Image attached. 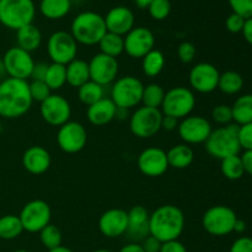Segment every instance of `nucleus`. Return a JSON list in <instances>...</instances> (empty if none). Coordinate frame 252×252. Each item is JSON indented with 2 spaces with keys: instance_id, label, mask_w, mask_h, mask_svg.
<instances>
[{
  "instance_id": "nucleus-55",
  "label": "nucleus",
  "mask_w": 252,
  "mask_h": 252,
  "mask_svg": "<svg viewBox=\"0 0 252 252\" xmlns=\"http://www.w3.org/2000/svg\"><path fill=\"white\" fill-rule=\"evenodd\" d=\"M128 111L129 110L117 107V112H116V120H120V121L127 120V118L130 116V115H128Z\"/></svg>"
},
{
  "instance_id": "nucleus-58",
  "label": "nucleus",
  "mask_w": 252,
  "mask_h": 252,
  "mask_svg": "<svg viewBox=\"0 0 252 252\" xmlns=\"http://www.w3.org/2000/svg\"><path fill=\"white\" fill-rule=\"evenodd\" d=\"M48 252H74L73 250H70L69 248H65V246L61 245L56 249H52V250H48Z\"/></svg>"
},
{
  "instance_id": "nucleus-54",
  "label": "nucleus",
  "mask_w": 252,
  "mask_h": 252,
  "mask_svg": "<svg viewBox=\"0 0 252 252\" xmlns=\"http://www.w3.org/2000/svg\"><path fill=\"white\" fill-rule=\"evenodd\" d=\"M245 230H246V223L243 220V219L238 218L235 225H234V231L239 234H243Z\"/></svg>"
},
{
  "instance_id": "nucleus-32",
  "label": "nucleus",
  "mask_w": 252,
  "mask_h": 252,
  "mask_svg": "<svg viewBox=\"0 0 252 252\" xmlns=\"http://www.w3.org/2000/svg\"><path fill=\"white\" fill-rule=\"evenodd\" d=\"M244 88V79L238 71L228 70L224 71L219 76L218 89L226 95H236Z\"/></svg>"
},
{
  "instance_id": "nucleus-33",
  "label": "nucleus",
  "mask_w": 252,
  "mask_h": 252,
  "mask_svg": "<svg viewBox=\"0 0 252 252\" xmlns=\"http://www.w3.org/2000/svg\"><path fill=\"white\" fill-rule=\"evenodd\" d=\"M24 231L19 216L6 214L0 218V239L2 240H14L19 238Z\"/></svg>"
},
{
  "instance_id": "nucleus-15",
  "label": "nucleus",
  "mask_w": 252,
  "mask_h": 252,
  "mask_svg": "<svg viewBox=\"0 0 252 252\" xmlns=\"http://www.w3.org/2000/svg\"><path fill=\"white\" fill-rule=\"evenodd\" d=\"M57 143L66 154L80 153L88 143V132L81 123L69 121L61 126L57 133Z\"/></svg>"
},
{
  "instance_id": "nucleus-7",
  "label": "nucleus",
  "mask_w": 252,
  "mask_h": 252,
  "mask_svg": "<svg viewBox=\"0 0 252 252\" xmlns=\"http://www.w3.org/2000/svg\"><path fill=\"white\" fill-rule=\"evenodd\" d=\"M196 107V96L189 88L176 86L165 93L161 105L162 115L171 116L177 120H184L189 116Z\"/></svg>"
},
{
  "instance_id": "nucleus-4",
  "label": "nucleus",
  "mask_w": 252,
  "mask_h": 252,
  "mask_svg": "<svg viewBox=\"0 0 252 252\" xmlns=\"http://www.w3.org/2000/svg\"><path fill=\"white\" fill-rule=\"evenodd\" d=\"M239 127L236 123H230L212 130L206 140V150L212 158L223 160L228 157L239 155L241 147L239 143Z\"/></svg>"
},
{
  "instance_id": "nucleus-47",
  "label": "nucleus",
  "mask_w": 252,
  "mask_h": 252,
  "mask_svg": "<svg viewBox=\"0 0 252 252\" xmlns=\"http://www.w3.org/2000/svg\"><path fill=\"white\" fill-rule=\"evenodd\" d=\"M140 245H142L144 252H160L162 243L158 240V239H155L154 236L149 235L140 243Z\"/></svg>"
},
{
  "instance_id": "nucleus-39",
  "label": "nucleus",
  "mask_w": 252,
  "mask_h": 252,
  "mask_svg": "<svg viewBox=\"0 0 252 252\" xmlns=\"http://www.w3.org/2000/svg\"><path fill=\"white\" fill-rule=\"evenodd\" d=\"M148 10L153 19L161 21L166 19L171 12V2L170 0H153Z\"/></svg>"
},
{
  "instance_id": "nucleus-60",
  "label": "nucleus",
  "mask_w": 252,
  "mask_h": 252,
  "mask_svg": "<svg viewBox=\"0 0 252 252\" xmlns=\"http://www.w3.org/2000/svg\"><path fill=\"white\" fill-rule=\"evenodd\" d=\"M14 252H30V251H27V250H22V249H21V250H16V251H14Z\"/></svg>"
},
{
  "instance_id": "nucleus-2",
  "label": "nucleus",
  "mask_w": 252,
  "mask_h": 252,
  "mask_svg": "<svg viewBox=\"0 0 252 252\" xmlns=\"http://www.w3.org/2000/svg\"><path fill=\"white\" fill-rule=\"evenodd\" d=\"M185 214L174 204L160 206L150 214L149 233L161 243L179 240L185 229Z\"/></svg>"
},
{
  "instance_id": "nucleus-53",
  "label": "nucleus",
  "mask_w": 252,
  "mask_h": 252,
  "mask_svg": "<svg viewBox=\"0 0 252 252\" xmlns=\"http://www.w3.org/2000/svg\"><path fill=\"white\" fill-rule=\"evenodd\" d=\"M118 252H144L142 245L138 243H129L127 245L123 246Z\"/></svg>"
},
{
  "instance_id": "nucleus-20",
  "label": "nucleus",
  "mask_w": 252,
  "mask_h": 252,
  "mask_svg": "<svg viewBox=\"0 0 252 252\" xmlns=\"http://www.w3.org/2000/svg\"><path fill=\"white\" fill-rule=\"evenodd\" d=\"M128 226V212L121 208L107 209L98 219V230L108 239L125 235Z\"/></svg>"
},
{
  "instance_id": "nucleus-11",
  "label": "nucleus",
  "mask_w": 252,
  "mask_h": 252,
  "mask_svg": "<svg viewBox=\"0 0 252 252\" xmlns=\"http://www.w3.org/2000/svg\"><path fill=\"white\" fill-rule=\"evenodd\" d=\"M47 53L52 63L66 65L76 58L78 42L74 39L70 32L56 31L47 41Z\"/></svg>"
},
{
  "instance_id": "nucleus-45",
  "label": "nucleus",
  "mask_w": 252,
  "mask_h": 252,
  "mask_svg": "<svg viewBox=\"0 0 252 252\" xmlns=\"http://www.w3.org/2000/svg\"><path fill=\"white\" fill-rule=\"evenodd\" d=\"M244 24H245V19L241 17L240 15L238 14H231L226 17L225 20V26L226 30L231 33H239V32L243 31Z\"/></svg>"
},
{
  "instance_id": "nucleus-10",
  "label": "nucleus",
  "mask_w": 252,
  "mask_h": 252,
  "mask_svg": "<svg viewBox=\"0 0 252 252\" xmlns=\"http://www.w3.org/2000/svg\"><path fill=\"white\" fill-rule=\"evenodd\" d=\"M24 231L39 233L44 226L51 224L52 209L43 199H32L22 207L19 214Z\"/></svg>"
},
{
  "instance_id": "nucleus-56",
  "label": "nucleus",
  "mask_w": 252,
  "mask_h": 252,
  "mask_svg": "<svg viewBox=\"0 0 252 252\" xmlns=\"http://www.w3.org/2000/svg\"><path fill=\"white\" fill-rule=\"evenodd\" d=\"M153 0H134L135 5H137L139 9H148L149 5L152 4Z\"/></svg>"
},
{
  "instance_id": "nucleus-43",
  "label": "nucleus",
  "mask_w": 252,
  "mask_h": 252,
  "mask_svg": "<svg viewBox=\"0 0 252 252\" xmlns=\"http://www.w3.org/2000/svg\"><path fill=\"white\" fill-rule=\"evenodd\" d=\"M234 14L240 15L245 20L252 17V0H228Z\"/></svg>"
},
{
  "instance_id": "nucleus-26",
  "label": "nucleus",
  "mask_w": 252,
  "mask_h": 252,
  "mask_svg": "<svg viewBox=\"0 0 252 252\" xmlns=\"http://www.w3.org/2000/svg\"><path fill=\"white\" fill-rule=\"evenodd\" d=\"M166 155L169 166L177 170L187 169L189 166H191L194 160L193 149L185 143L170 148L166 152Z\"/></svg>"
},
{
  "instance_id": "nucleus-19",
  "label": "nucleus",
  "mask_w": 252,
  "mask_h": 252,
  "mask_svg": "<svg viewBox=\"0 0 252 252\" xmlns=\"http://www.w3.org/2000/svg\"><path fill=\"white\" fill-rule=\"evenodd\" d=\"M139 171L148 177L162 176L169 170L166 152L161 148H145L137 159Z\"/></svg>"
},
{
  "instance_id": "nucleus-14",
  "label": "nucleus",
  "mask_w": 252,
  "mask_h": 252,
  "mask_svg": "<svg viewBox=\"0 0 252 252\" xmlns=\"http://www.w3.org/2000/svg\"><path fill=\"white\" fill-rule=\"evenodd\" d=\"M41 117L52 127H61L70 121L71 106L64 96L52 94L39 106Z\"/></svg>"
},
{
  "instance_id": "nucleus-23",
  "label": "nucleus",
  "mask_w": 252,
  "mask_h": 252,
  "mask_svg": "<svg viewBox=\"0 0 252 252\" xmlns=\"http://www.w3.org/2000/svg\"><path fill=\"white\" fill-rule=\"evenodd\" d=\"M52 157L46 148L32 145L22 155V166L31 175H42L51 167Z\"/></svg>"
},
{
  "instance_id": "nucleus-37",
  "label": "nucleus",
  "mask_w": 252,
  "mask_h": 252,
  "mask_svg": "<svg viewBox=\"0 0 252 252\" xmlns=\"http://www.w3.org/2000/svg\"><path fill=\"white\" fill-rule=\"evenodd\" d=\"M44 83L48 85L52 91L61 90L66 84V68L63 64L51 63L48 64Z\"/></svg>"
},
{
  "instance_id": "nucleus-28",
  "label": "nucleus",
  "mask_w": 252,
  "mask_h": 252,
  "mask_svg": "<svg viewBox=\"0 0 252 252\" xmlns=\"http://www.w3.org/2000/svg\"><path fill=\"white\" fill-rule=\"evenodd\" d=\"M71 9L70 0H41L39 11L49 20H59L69 14Z\"/></svg>"
},
{
  "instance_id": "nucleus-17",
  "label": "nucleus",
  "mask_w": 252,
  "mask_h": 252,
  "mask_svg": "<svg viewBox=\"0 0 252 252\" xmlns=\"http://www.w3.org/2000/svg\"><path fill=\"white\" fill-rule=\"evenodd\" d=\"M90 80L101 86H108L117 80L120 64L117 58H112L103 53H97L89 62Z\"/></svg>"
},
{
  "instance_id": "nucleus-3",
  "label": "nucleus",
  "mask_w": 252,
  "mask_h": 252,
  "mask_svg": "<svg viewBox=\"0 0 252 252\" xmlns=\"http://www.w3.org/2000/svg\"><path fill=\"white\" fill-rule=\"evenodd\" d=\"M107 32L105 17L95 11H83L74 17L70 33L78 43L84 46L98 44Z\"/></svg>"
},
{
  "instance_id": "nucleus-42",
  "label": "nucleus",
  "mask_w": 252,
  "mask_h": 252,
  "mask_svg": "<svg viewBox=\"0 0 252 252\" xmlns=\"http://www.w3.org/2000/svg\"><path fill=\"white\" fill-rule=\"evenodd\" d=\"M196 53V46L189 41L182 42V43H180V46L177 47V57H179L180 62L184 64L192 63V62L194 61Z\"/></svg>"
},
{
  "instance_id": "nucleus-13",
  "label": "nucleus",
  "mask_w": 252,
  "mask_h": 252,
  "mask_svg": "<svg viewBox=\"0 0 252 252\" xmlns=\"http://www.w3.org/2000/svg\"><path fill=\"white\" fill-rule=\"evenodd\" d=\"M212 128L211 122L207 118L197 115H189L180 121L177 132L182 142L187 145L202 144L206 143L211 135Z\"/></svg>"
},
{
  "instance_id": "nucleus-46",
  "label": "nucleus",
  "mask_w": 252,
  "mask_h": 252,
  "mask_svg": "<svg viewBox=\"0 0 252 252\" xmlns=\"http://www.w3.org/2000/svg\"><path fill=\"white\" fill-rule=\"evenodd\" d=\"M229 252H252V238L240 236L231 244Z\"/></svg>"
},
{
  "instance_id": "nucleus-38",
  "label": "nucleus",
  "mask_w": 252,
  "mask_h": 252,
  "mask_svg": "<svg viewBox=\"0 0 252 252\" xmlns=\"http://www.w3.org/2000/svg\"><path fill=\"white\" fill-rule=\"evenodd\" d=\"M39 240L44 248L52 250V249H56L62 245L63 235L58 226L54 224H48L39 231Z\"/></svg>"
},
{
  "instance_id": "nucleus-27",
  "label": "nucleus",
  "mask_w": 252,
  "mask_h": 252,
  "mask_svg": "<svg viewBox=\"0 0 252 252\" xmlns=\"http://www.w3.org/2000/svg\"><path fill=\"white\" fill-rule=\"evenodd\" d=\"M66 68V84L71 88L79 89L81 85L90 80L89 63L83 59L75 58L73 62L65 65Z\"/></svg>"
},
{
  "instance_id": "nucleus-41",
  "label": "nucleus",
  "mask_w": 252,
  "mask_h": 252,
  "mask_svg": "<svg viewBox=\"0 0 252 252\" xmlns=\"http://www.w3.org/2000/svg\"><path fill=\"white\" fill-rule=\"evenodd\" d=\"M212 120L220 126H228L233 122L231 106L218 105L212 110Z\"/></svg>"
},
{
  "instance_id": "nucleus-30",
  "label": "nucleus",
  "mask_w": 252,
  "mask_h": 252,
  "mask_svg": "<svg viewBox=\"0 0 252 252\" xmlns=\"http://www.w3.org/2000/svg\"><path fill=\"white\" fill-rule=\"evenodd\" d=\"M165 68V56L159 49L150 51L144 58H142V69L143 73L148 78H155L159 75Z\"/></svg>"
},
{
  "instance_id": "nucleus-22",
  "label": "nucleus",
  "mask_w": 252,
  "mask_h": 252,
  "mask_svg": "<svg viewBox=\"0 0 252 252\" xmlns=\"http://www.w3.org/2000/svg\"><path fill=\"white\" fill-rule=\"evenodd\" d=\"M135 17L132 10L127 6H115L106 14L105 24L107 32L125 37L134 29Z\"/></svg>"
},
{
  "instance_id": "nucleus-25",
  "label": "nucleus",
  "mask_w": 252,
  "mask_h": 252,
  "mask_svg": "<svg viewBox=\"0 0 252 252\" xmlns=\"http://www.w3.org/2000/svg\"><path fill=\"white\" fill-rule=\"evenodd\" d=\"M16 42L17 47L32 54V52L37 51L41 47L42 33L38 27L33 24L26 25L16 31Z\"/></svg>"
},
{
  "instance_id": "nucleus-48",
  "label": "nucleus",
  "mask_w": 252,
  "mask_h": 252,
  "mask_svg": "<svg viewBox=\"0 0 252 252\" xmlns=\"http://www.w3.org/2000/svg\"><path fill=\"white\" fill-rule=\"evenodd\" d=\"M47 69H48V64L43 63V62H38V63H34L33 69H32L31 78L32 80L37 81H44V78H46Z\"/></svg>"
},
{
  "instance_id": "nucleus-50",
  "label": "nucleus",
  "mask_w": 252,
  "mask_h": 252,
  "mask_svg": "<svg viewBox=\"0 0 252 252\" xmlns=\"http://www.w3.org/2000/svg\"><path fill=\"white\" fill-rule=\"evenodd\" d=\"M180 121L177 118L171 117V116L162 115L161 120V129L167 130V132H172V130H176L179 127Z\"/></svg>"
},
{
  "instance_id": "nucleus-9",
  "label": "nucleus",
  "mask_w": 252,
  "mask_h": 252,
  "mask_svg": "<svg viewBox=\"0 0 252 252\" xmlns=\"http://www.w3.org/2000/svg\"><path fill=\"white\" fill-rule=\"evenodd\" d=\"M161 110L142 106L129 116V129L137 138L148 139L161 129Z\"/></svg>"
},
{
  "instance_id": "nucleus-34",
  "label": "nucleus",
  "mask_w": 252,
  "mask_h": 252,
  "mask_svg": "<svg viewBox=\"0 0 252 252\" xmlns=\"http://www.w3.org/2000/svg\"><path fill=\"white\" fill-rule=\"evenodd\" d=\"M78 97L81 103L89 107L105 97V90H103V86L89 80L78 89Z\"/></svg>"
},
{
  "instance_id": "nucleus-18",
  "label": "nucleus",
  "mask_w": 252,
  "mask_h": 252,
  "mask_svg": "<svg viewBox=\"0 0 252 252\" xmlns=\"http://www.w3.org/2000/svg\"><path fill=\"white\" fill-rule=\"evenodd\" d=\"M123 38L125 52L132 58H144L155 48V36L147 27H134Z\"/></svg>"
},
{
  "instance_id": "nucleus-5",
  "label": "nucleus",
  "mask_w": 252,
  "mask_h": 252,
  "mask_svg": "<svg viewBox=\"0 0 252 252\" xmlns=\"http://www.w3.org/2000/svg\"><path fill=\"white\" fill-rule=\"evenodd\" d=\"M36 6L33 0H0V24L17 31L33 24Z\"/></svg>"
},
{
  "instance_id": "nucleus-24",
  "label": "nucleus",
  "mask_w": 252,
  "mask_h": 252,
  "mask_svg": "<svg viewBox=\"0 0 252 252\" xmlns=\"http://www.w3.org/2000/svg\"><path fill=\"white\" fill-rule=\"evenodd\" d=\"M117 107L110 97H103L94 105L89 106L86 110V117L91 125L96 127L106 126L116 120Z\"/></svg>"
},
{
  "instance_id": "nucleus-8",
  "label": "nucleus",
  "mask_w": 252,
  "mask_h": 252,
  "mask_svg": "<svg viewBox=\"0 0 252 252\" xmlns=\"http://www.w3.org/2000/svg\"><path fill=\"white\" fill-rule=\"evenodd\" d=\"M238 220L235 212L228 206H213L204 212L202 225L208 234L213 236H226L234 231Z\"/></svg>"
},
{
  "instance_id": "nucleus-35",
  "label": "nucleus",
  "mask_w": 252,
  "mask_h": 252,
  "mask_svg": "<svg viewBox=\"0 0 252 252\" xmlns=\"http://www.w3.org/2000/svg\"><path fill=\"white\" fill-rule=\"evenodd\" d=\"M220 171L223 176L230 181L240 180L245 175L240 155H233V157H228L220 160Z\"/></svg>"
},
{
  "instance_id": "nucleus-12",
  "label": "nucleus",
  "mask_w": 252,
  "mask_h": 252,
  "mask_svg": "<svg viewBox=\"0 0 252 252\" xmlns=\"http://www.w3.org/2000/svg\"><path fill=\"white\" fill-rule=\"evenodd\" d=\"M1 59L7 78L26 81L27 79L31 78L32 69H33L34 63H36L32 58L31 53L15 46L7 49Z\"/></svg>"
},
{
  "instance_id": "nucleus-59",
  "label": "nucleus",
  "mask_w": 252,
  "mask_h": 252,
  "mask_svg": "<svg viewBox=\"0 0 252 252\" xmlns=\"http://www.w3.org/2000/svg\"><path fill=\"white\" fill-rule=\"evenodd\" d=\"M93 252H112V251L106 250V249H98V250H95V251H93Z\"/></svg>"
},
{
  "instance_id": "nucleus-16",
  "label": "nucleus",
  "mask_w": 252,
  "mask_h": 252,
  "mask_svg": "<svg viewBox=\"0 0 252 252\" xmlns=\"http://www.w3.org/2000/svg\"><path fill=\"white\" fill-rule=\"evenodd\" d=\"M219 76H220V73L216 65L207 62L197 63L189 74L191 90L199 94L213 93L218 89Z\"/></svg>"
},
{
  "instance_id": "nucleus-1",
  "label": "nucleus",
  "mask_w": 252,
  "mask_h": 252,
  "mask_svg": "<svg viewBox=\"0 0 252 252\" xmlns=\"http://www.w3.org/2000/svg\"><path fill=\"white\" fill-rule=\"evenodd\" d=\"M29 83L14 78H5L0 83V117L15 120L26 115L31 108Z\"/></svg>"
},
{
  "instance_id": "nucleus-57",
  "label": "nucleus",
  "mask_w": 252,
  "mask_h": 252,
  "mask_svg": "<svg viewBox=\"0 0 252 252\" xmlns=\"http://www.w3.org/2000/svg\"><path fill=\"white\" fill-rule=\"evenodd\" d=\"M6 78V71H5L4 63H2V59L0 58V83H1L4 79Z\"/></svg>"
},
{
  "instance_id": "nucleus-21",
  "label": "nucleus",
  "mask_w": 252,
  "mask_h": 252,
  "mask_svg": "<svg viewBox=\"0 0 252 252\" xmlns=\"http://www.w3.org/2000/svg\"><path fill=\"white\" fill-rule=\"evenodd\" d=\"M150 213L143 206H134L128 212V226L126 235L132 243L140 244L149 233Z\"/></svg>"
},
{
  "instance_id": "nucleus-36",
  "label": "nucleus",
  "mask_w": 252,
  "mask_h": 252,
  "mask_svg": "<svg viewBox=\"0 0 252 252\" xmlns=\"http://www.w3.org/2000/svg\"><path fill=\"white\" fill-rule=\"evenodd\" d=\"M165 97V90L161 85L159 84H148L144 85L143 89V96H142V103L145 107L150 108H161L162 102H164Z\"/></svg>"
},
{
  "instance_id": "nucleus-52",
  "label": "nucleus",
  "mask_w": 252,
  "mask_h": 252,
  "mask_svg": "<svg viewBox=\"0 0 252 252\" xmlns=\"http://www.w3.org/2000/svg\"><path fill=\"white\" fill-rule=\"evenodd\" d=\"M241 33H243L245 41L248 42L249 44H251V46H252V17H251V19L245 20V24H244V27H243V31H241Z\"/></svg>"
},
{
  "instance_id": "nucleus-51",
  "label": "nucleus",
  "mask_w": 252,
  "mask_h": 252,
  "mask_svg": "<svg viewBox=\"0 0 252 252\" xmlns=\"http://www.w3.org/2000/svg\"><path fill=\"white\" fill-rule=\"evenodd\" d=\"M241 160H243L245 174L252 176V150H245L244 154L241 155Z\"/></svg>"
},
{
  "instance_id": "nucleus-40",
  "label": "nucleus",
  "mask_w": 252,
  "mask_h": 252,
  "mask_svg": "<svg viewBox=\"0 0 252 252\" xmlns=\"http://www.w3.org/2000/svg\"><path fill=\"white\" fill-rule=\"evenodd\" d=\"M29 89H30V95L33 102H39L42 103L47 97L52 95V90L48 88L44 81H37L32 80L31 83H29Z\"/></svg>"
},
{
  "instance_id": "nucleus-49",
  "label": "nucleus",
  "mask_w": 252,
  "mask_h": 252,
  "mask_svg": "<svg viewBox=\"0 0 252 252\" xmlns=\"http://www.w3.org/2000/svg\"><path fill=\"white\" fill-rule=\"evenodd\" d=\"M160 252H187L186 246L179 240H171L162 243Z\"/></svg>"
},
{
  "instance_id": "nucleus-29",
  "label": "nucleus",
  "mask_w": 252,
  "mask_h": 252,
  "mask_svg": "<svg viewBox=\"0 0 252 252\" xmlns=\"http://www.w3.org/2000/svg\"><path fill=\"white\" fill-rule=\"evenodd\" d=\"M233 121L238 126L248 125L252 122V94L240 96L231 106Z\"/></svg>"
},
{
  "instance_id": "nucleus-31",
  "label": "nucleus",
  "mask_w": 252,
  "mask_h": 252,
  "mask_svg": "<svg viewBox=\"0 0 252 252\" xmlns=\"http://www.w3.org/2000/svg\"><path fill=\"white\" fill-rule=\"evenodd\" d=\"M98 47H100V53L117 58L125 52V38L120 34L106 32L105 36L98 42Z\"/></svg>"
},
{
  "instance_id": "nucleus-44",
  "label": "nucleus",
  "mask_w": 252,
  "mask_h": 252,
  "mask_svg": "<svg viewBox=\"0 0 252 252\" xmlns=\"http://www.w3.org/2000/svg\"><path fill=\"white\" fill-rule=\"evenodd\" d=\"M239 143L241 149L252 150V122L239 127Z\"/></svg>"
},
{
  "instance_id": "nucleus-6",
  "label": "nucleus",
  "mask_w": 252,
  "mask_h": 252,
  "mask_svg": "<svg viewBox=\"0 0 252 252\" xmlns=\"http://www.w3.org/2000/svg\"><path fill=\"white\" fill-rule=\"evenodd\" d=\"M143 89L144 84L135 76H122L112 84L110 98L116 107L130 110L142 102Z\"/></svg>"
}]
</instances>
